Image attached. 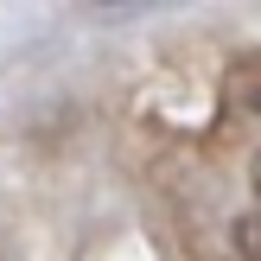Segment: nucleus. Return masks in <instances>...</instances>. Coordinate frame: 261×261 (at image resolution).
<instances>
[{
  "instance_id": "obj_1",
  "label": "nucleus",
  "mask_w": 261,
  "mask_h": 261,
  "mask_svg": "<svg viewBox=\"0 0 261 261\" xmlns=\"http://www.w3.org/2000/svg\"><path fill=\"white\" fill-rule=\"evenodd\" d=\"M236 255L242 261H261V160H255V204H249V217L236 223Z\"/></svg>"
}]
</instances>
